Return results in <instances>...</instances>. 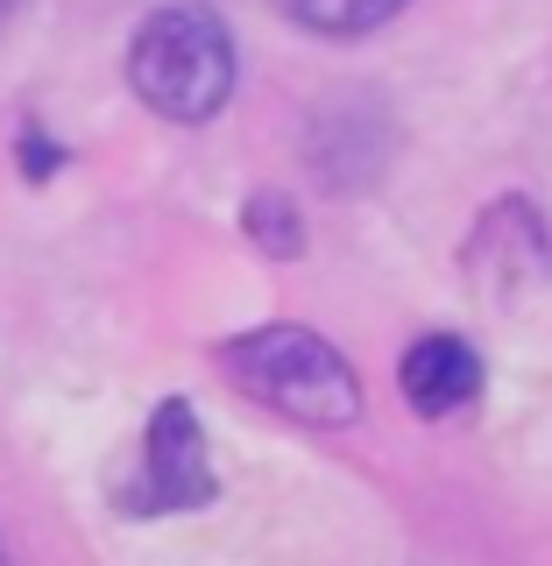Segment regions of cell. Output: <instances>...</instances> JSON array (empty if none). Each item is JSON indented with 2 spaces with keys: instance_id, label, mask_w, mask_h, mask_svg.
Listing matches in <instances>:
<instances>
[{
  "instance_id": "obj_1",
  "label": "cell",
  "mask_w": 552,
  "mask_h": 566,
  "mask_svg": "<svg viewBox=\"0 0 552 566\" xmlns=\"http://www.w3.org/2000/svg\"><path fill=\"white\" fill-rule=\"evenodd\" d=\"M128 85L149 114L199 128V120H212L227 106V93H235V35H227V22L212 8H199V0L156 8L128 43Z\"/></svg>"
},
{
  "instance_id": "obj_2",
  "label": "cell",
  "mask_w": 552,
  "mask_h": 566,
  "mask_svg": "<svg viewBox=\"0 0 552 566\" xmlns=\"http://www.w3.org/2000/svg\"><path fill=\"white\" fill-rule=\"evenodd\" d=\"M220 368L227 382L248 389L256 403L298 418V424H319V432H341V424L362 418V382L354 368L341 361V347L319 340L312 326H256V333H235L220 340Z\"/></svg>"
},
{
  "instance_id": "obj_3",
  "label": "cell",
  "mask_w": 552,
  "mask_h": 566,
  "mask_svg": "<svg viewBox=\"0 0 552 566\" xmlns=\"http://www.w3.org/2000/svg\"><path fill=\"white\" fill-rule=\"evenodd\" d=\"M212 460H206V432H199V411L185 397H164L142 432V468L121 482L114 503L128 517H170V510H199L212 503Z\"/></svg>"
},
{
  "instance_id": "obj_4",
  "label": "cell",
  "mask_w": 552,
  "mask_h": 566,
  "mask_svg": "<svg viewBox=\"0 0 552 566\" xmlns=\"http://www.w3.org/2000/svg\"><path fill=\"white\" fill-rule=\"evenodd\" d=\"M397 382H404V403H412L418 418H454L482 397V354L460 340V333H425V340H412V354H404Z\"/></svg>"
},
{
  "instance_id": "obj_5",
  "label": "cell",
  "mask_w": 552,
  "mask_h": 566,
  "mask_svg": "<svg viewBox=\"0 0 552 566\" xmlns=\"http://www.w3.org/2000/svg\"><path fill=\"white\" fill-rule=\"evenodd\" d=\"M283 14H291L298 29H312V35H368V29H383L389 14H404L412 0H277Z\"/></svg>"
},
{
  "instance_id": "obj_6",
  "label": "cell",
  "mask_w": 552,
  "mask_h": 566,
  "mask_svg": "<svg viewBox=\"0 0 552 566\" xmlns=\"http://www.w3.org/2000/svg\"><path fill=\"white\" fill-rule=\"evenodd\" d=\"M241 220H248V234L270 248V255H298V248H305V234H298V206L283 199V191H256Z\"/></svg>"
},
{
  "instance_id": "obj_7",
  "label": "cell",
  "mask_w": 552,
  "mask_h": 566,
  "mask_svg": "<svg viewBox=\"0 0 552 566\" xmlns=\"http://www.w3.org/2000/svg\"><path fill=\"white\" fill-rule=\"evenodd\" d=\"M22 164H29V177H50V164H58V156H50L43 135H22Z\"/></svg>"
},
{
  "instance_id": "obj_8",
  "label": "cell",
  "mask_w": 552,
  "mask_h": 566,
  "mask_svg": "<svg viewBox=\"0 0 552 566\" xmlns=\"http://www.w3.org/2000/svg\"><path fill=\"white\" fill-rule=\"evenodd\" d=\"M14 8H22V0H0V22H8V14H14Z\"/></svg>"
},
{
  "instance_id": "obj_9",
  "label": "cell",
  "mask_w": 552,
  "mask_h": 566,
  "mask_svg": "<svg viewBox=\"0 0 552 566\" xmlns=\"http://www.w3.org/2000/svg\"><path fill=\"white\" fill-rule=\"evenodd\" d=\"M0 566H8V553H0Z\"/></svg>"
}]
</instances>
